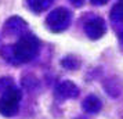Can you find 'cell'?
Returning a JSON list of instances; mask_svg holds the SVG:
<instances>
[{"instance_id": "11", "label": "cell", "mask_w": 123, "mask_h": 119, "mask_svg": "<svg viewBox=\"0 0 123 119\" xmlns=\"http://www.w3.org/2000/svg\"><path fill=\"white\" fill-rule=\"evenodd\" d=\"M12 83H11V79H8V78H3V79H0V91L3 93L4 90H7L8 87H11Z\"/></svg>"}, {"instance_id": "9", "label": "cell", "mask_w": 123, "mask_h": 119, "mask_svg": "<svg viewBox=\"0 0 123 119\" xmlns=\"http://www.w3.org/2000/svg\"><path fill=\"white\" fill-rule=\"evenodd\" d=\"M111 18L116 22H123V3H117L112 7Z\"/></svg>"}, {"instance_id": "6", "label": "cell", "mask_w": 123, "mask_h": 119, "mask_svg": "<svg viewBox=\"0 0 123 119\" xmlns=\"http://www.w3.org/2000/svg\"><path fill=\"white\" fill-rule=\"evenodd\" d=\"M25 25H26V22L24 21L22 18L12 17L6 22V25H4V31H6L7 33H10V35H19V33H22L24 32Z\"/></svg>"}, {"instance_id": "5", "label": "cell", "mask_w": 123, "mask_h": 119, "mask_svg": "<svg viewBox=\"0 0 123 119\" xmlns=\"http://www.w3.org/2000/svg\"><path fill=\"white\" fill-rule=\"evenodd\" d=\"M79 94V87L71 80H64L57 87V96L61 98H75Z\"/></svg>"}, {"instance_id": "1", "label": "cell", "mask_w": 123, "mask_h": 119, "mask_svg": "<svg viewBox=\"0 0 123 119\" xmlns=\"http://www.w3.org/2000/svg\"><path fill=\"white\" fill-rule=\"evenodd\" d=\"M39 40L33 35H24L12 47L14 64L29 63L39 54Z\"/></svg>"}, {"instance_id": "4", "label": "cell", "mask_w": 123, "mask_h": 119, "mask_svg": "<svg viewBox=\"0 0 123 119\" xmlns=\"http://www.w3.org/2000/svg\"><path fill=\"white\" fill-rule=\"evenodd\" d=\"M105 29H106L105 22L100 17H95L84 24V32H86V35L89 36L90 39H93V40H97V39H100L101 36H104Z\"/></svg>"}, {"instance_id": "10", "label": "cell", "mask_w": 123, "mask_h": 119, "mask_svg": "<svg viewBox=\"0 0 123 119\" xmlns=\"http://www.w3.org/2000/svg\"><path fill=\"white\" fill-rule=\"evenodd\" d=\"M62 65H64L65 68L75 69L79 65V63H78V60H73V58H65V60L62 61Z\"/></svg>"}, {"instance_id": "14", "label": "cell", "mask_w": 123, "mask_h": 119, "mask_svg": "<svg viewBox=\"0 0 123 119\" xmlns=\"http://www.w3.org/2000/svg\"><path fill=\"white\" fill-rule=\"evenodd\" d=\"M122 36H123V35H122Z\"/></svg>"}, {"instance_id": "2", "label": "cell", "mask_w": 123, "mask_h": 119, "mask_svg": "<svg viewBox=\"0 0 123 119\" xmlns=\"http://www.w3.org/2000/svg\"><path fill=\"white\" fill-rule=\"evenodd\" d=\"M21 93L14 86L8 87L7 90L1 93L0 97V113L4 116H14L19 108Z\"/></svg>"}, {"instance_id": "12", "label": "cell", "mask_w": 123, "mask_h": 119, "mask_svg": "<svg viewBox=\"0 0 123 119\" xmlns=\"http://www.w3.org/2000/svg\"><path fill=\"white\" fill-rule=\"evenodd\" d=\"M108 1H109V0H91V3H93V4H97V6H102V4H105Z\"/></svg>"}, {"instance_id": "7", "label": "cell", "mask_w": 123, "mask_h": 119, "mask_svg": "<svg viewBox=\"0 0 123 119\" xmlns=\"http://www.w3.org/2000/svg\"><path fill=\"white\" fill-rule=\"evenodd\" d=\"M83 109L89 113H95L101 109V101L95 96H87L83 101Z\"/></svg>"}, {"instance_id": "13", "label": "cell", "mask_w": 123, "mask_h": 119, "mask_svg": "<svg viewBox=\"0 0 123 119\" xmlns=\"http://www.w3.org/2000/svg\"><path fill=\"white\" fill-rule=\"evenodd\" d=\"M71 1H72L73 4H76V6H80L83 3V0H71Z\"/></svg>"}, {"instance_id": "8", "label": "cell", "mask_w": 123, "mask_h": 119, "mask_svg": "<svg viewBox=\"0 0 123 119\" xmlns=\"http://www.w3.org/2000/svg\"><path fill=\"white\" fill-rule=\"evenodd\" d=\"M53 1L54 0H28V4L33 11L40 13V11H43V10H46Z\"/></svg>"}, {"instance_id": "3", "label": "cell", "mask_w": 123, "mask_h": 119, "mask_svg": "<svg viewBox=\"0 0 123 119\" xmlns=\"http://www.w3.org/2000/svg\"><path fill=\"white\" fill-rule=\"evenodd\" d=\"M69 22H71V13L64 7H58L53 10L46 18V24L53 32L64 31L65 28H68Z\"/></svg>"}]
</instances>
